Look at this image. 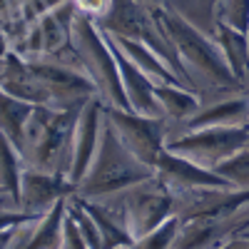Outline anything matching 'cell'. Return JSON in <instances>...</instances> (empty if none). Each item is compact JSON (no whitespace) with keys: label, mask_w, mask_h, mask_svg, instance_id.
<instances>
[{"label":"cell","mask_w":249,"mask_h":249,"mask_svg":"<svg viewBox=\"0 0 249 249\" xmlns=\"http://www.w3.org/2000/svg\"><path fill=\"white\" fill-rule=\"evenodd\" d=\"M150 10H152V18H155L160 33L167 37L175 55L179 57L187 77L192 72L195 77H204V82L210 88L227 90V92L247 90L234 77L230 62H227V57L217 43V37H210L207 33H202L195 23H190L184 15H179L177 10H172L167 5H152Z\"/></svg>","instance_id":"6da1fadb"},{"label":"cell","mask_w":249,"mask_h":249,"mask_svg":"<svg viewBox=\"0 0 249 249\" xmlns=\"http://www.w3.org/2000/svg\"><path fill=\"white\" fill-rule=\"evenodd\" d=\"M85 102H72V105H60V107L35 105L30 122L25 127L23 150H20L28 167L60 172V175L70 172L72 135H75V124Z\"/></svg>","instance_id":"7a4b0ae2"},{"label":"cell","mask_w":249,"mask_h":249,"mask_svg":"<svg viewBox=\"0 0 249 249\" xmlns=\"http://www.w3.org/2000/svg\"><path fill=\"white\" fill-rule=\"evenodd\" d=\"M150 177H155V167L140 162L127 147H124V142L120 140V135L112 127V122L105 115L97 152L92 157L88 175L77 182L75 195L85 197V199H105V197L122 195L124 190H130L132 184L144 182Z\"/></svg>","instance_id":"3957f363"},{"label":"cell","mask_w":249,"mask_h":249,"mask_svg":"<svg viewBox=\"0 0 249 249\" xmlns=\"http://www.w3.org/2000/svg\"><path fill=\"white\" fill-rule=\"evenodd\" d=\"M72 48L77 53L80 68L95 82V88H97L100 97L105 100V105L130 110V102H127V95H124L120 70H117V60H115L112 48L107 43V35L102 33L97 20H92L85 13H77V18H75Z\"/></svg>","instance_id":"277c9868"},{"label":"cell","mask_w":249,"mask_h":249,"mask_svg":"<svg viewBox=\"0 0 249 249\" xmlns=\"http://www.w3.org/2000/svg\"><path fill=\"white\" fill-rule=\"evenodd\" d=\"M249 147V124H214V127L182 130L177 137H167L164 150L182 155L207 170L232 157L234 152Z\"/></svg>","instance_id":"5b68a950"},{"label":"cell","mask_w":249,"mask_h":249,"mask_svg":"<svg viewBox=\"0 0 249 249\" xmlns=\"http://www.w3.org/2000/svg\"><path fill=\"white\" fill-rule=\"evenodd\" d=\"M97 25L105 30V33H110V35L150 43V45L179 72V77L187 82V85L192 88V82H190V77H187L179 57L175 55L172 45L167 43V37L160 33V28H157V23H155L150 8H144L142 3H137V0H110L105 15L97 18ZM192 90H195V88H192Z\"/></svg>","instance_id":"8992f818"},{"label":"cell","mask_w":249,"mask_h":249,"mask_svg":"<svg viewBox=\"0 0 249 249\" xmlns=\"http://www.w3.org/2000/svg\"><path fill=\"white\" fill-rule=\"evenodd\" d=\"M107 120L112 122L115 132L120 140L140 162L155 167L157 160L164 152L170 135V122L167 117H150V115H140L135 110H124V107H105Z\"/></svg>","instance_id":"52a82bcc"},{"label":"cell","mask_w":249,"mask_h":249,"mask_svg":"<svg viewBox=\"0 0 249 249\" xmlns=\"http://www.w3.org/2000/svg\"><path fill=\"white\" fill-rule=\"evenodd\" d=\"M122 210L127 219V230L137 242L142 234L155 230L162 219L175 214V197L155 172V177L137 182L122 192Z\"/></svg>","instance_id":"ba28073f"},{"label":"cell","mask_w":249,"mask_h":249,"mask_svg":"<svg viewBox=\"0 0 249 249\" xmlns=\"http://www.w3.org/2000/svg\"><path fill=\"white\" fill-rule=\"evenodd\" d=\"M25 60L37 82L48 90L53 105H72V102H85L92 95H100L88 72L77 65H65L60 60H40V57H25Z\"/></svg>","instance_id":"9c48e42d"},{"label":"cell","mask_w":249,"mask_h":249,"mask_svg":"<svg viewBox=\"0 0 249 249\" xmlns=\"http://www.w3.org/2000/svg\"><path fill=\"white\" fill-rule=\"evenodd\" d=\"M102 120H105V100L100 95H95L82 105L77 124H75V135H72V162H70L68 177L75 184V190H77V182L88 175L92 157L97 152Z\"/></svg>","instance_id":"30bf717a"},{"label":"cell","mask_w":249,"mask_h":249,"mask_svg":"<svg viewBox=\"0 0 249 249\" xmlns=\"http://www.w3.org/2000/svg\"><path fill=\"white\" fill-rule=\"evenodd\" d=\"M70 195H75V184L70 182L68 175L37 170V167H28L25 164L23 177H20V207L25 212L40 217L57 199L70 197Z\"/></svg>","instance_id":"8fae6325"},{"label":"cell","mask_w":249,"mask_h":249,"mask_svg":"<svg viewBox=\"0 0 249 249\" xmlns=\"http://www.w3.org/2000/svg\"><path fill=\"white\" fill-rule=\"evenodd\" d=\"M157 177L170 187V192H195L204 190V187H232L219 172L207 170L202 164L187 160L182 155H175L170 150H164L162 157L155 164Z\"/></svg>","instance_id":"7c38bea8"},{"label":"cell","mask_w":249,"mask_h":249,"mask_svg":"<svg viewBox=\"0 0 249 249\" xmlns=\"http://www.w3.org/2000/svg\"><path fill=\"white\" fill-rule=\"evenodd\" d=\"M105 33V30H102ZM107 35V33H105ZM107 43L112 48V55L117 60V70H120V80H122V88L124 95H127L130 102V110L140 112V115H150V117H164L162 107H160V100H157V82L144 75L135 62L122 53V48L115 43V40L107 35Z\"/></svg>","instance_id":"4fadbf2b"},{"label":"cell","mask_w":249,"mask_h":249,"mask_svg":"<svg viewBox=\"0 0 249 249\" xmlns=\"http://www.w3.org/2000/svg\"><path fill=\"white\" fill-rule=\"evenodd\" d=\"M214 124H249V92H232L230 97L217 100L212 105H202L190 120L177 124L182 130L214 127Z\"/></svg>","instance_id":"5bb4252c"},{"label":"cell","mask_w":249,"mask_h":249,"mask_svg":"<svg viewBox=\"0 0 249 249\" xmlns=\"http://www.w3.org/2000/svg\"><path fill=\"white\" fill-rule=\"evenodd\" d=\"M107 35H110V33H107ZM110 37L122 48V53L127 55L144 75H150L155 82H179V85H187V82L179 77V72H177L150 43H142V40H130V37H117V35H110ZM187 88H190V85H187Z\"/></svg>","instance_id":"9a60e30c"},{"label":"cell","mask_w":249,"mask_h":249,"mask_svg":"<svg viewBox=\"0 0 249 249\" xmlns=\"http://www.w3.org/2000/svg\"><path fill=\"white\" fill-rule=\"evenodd\" d=\"M157 100L170 124H182L202 107L197 90L179 82H157Z\"/></svg>","instance_id":"2e32d148"},{"label":"cell","mask_w":249,"mask_h":249,"mask_svg":"<svg viewBox=\"0 0 249 249\" xmlns=\"http://www.w3.org/2000/svg\"><path fill=\"white\" fill-rule=\"evenodd\" d=\"M214 37H217L227 62H230L234 77L247 88V82H249V35L224 25V23H214Z\"/></svg>","instance_id":"e0dca14e"},{"label":"cell","mask_w":249,"mask_h":249,"mask_svg":"<svg viewBox=\"0 0 249 249\" xmlns=\"http://www.w3.org/2000/svg\"><path fill=\"white\" fill-rule=\"evenodd\" d=\"M33 110H35V102H28L23 97H15L5 90H0V132H5L20 150H23L25 127L30 122Z\"/></svg>","instance_id":"ac0fdd59"},{"label":"cell","mask_w":249,"mask_h":249,"mask_svg":"<svg viewBox=\"0 0 249 249\" xmlns=\"http://www.w3.org/2000/svg\"><path fill=\"white\" fill-rule=\"evenodd\" d=\"M68 197L57 199L45 214H40L33 224V237L28 247L33 249H48V247H62V219H65Z\"/></svg>","instance_id":"d6986e66"},{"label":"cell","mask_w":249,"mask_h":249,"mask_svg":"<svg viewBox=\"0 0 249 249\" xmlns=\"http://www.w3.org/2000/svg\"><path fill=\"white\" fill-rule=\"evenodd\" d=\"M212 15L214 23H224L249 35V0H217Z\"/></svg>","instance_id":"ffe728a7"},{"label":"cell","mask_w":249,"mask_h":249,"mask_svg":"<svg viewBox=\"0 0 249 249\" xmlns=\"http://www.w3.org/2000/svg\"><path fill=\"white\" fill-rule=\"evenodd\" d=\"M179 227H182V219L177 214H170L167 219H162L155 230H150L147 234H142L135 242V247H155V249L175 247V239L179 234Z\"/></svg>","instance_id":"44dd1931"},{"label":"cell","mask_w":249,"mask_h":249,"mask_svg":"<svg viewBox=\"0 0 249 249\" xmlns=\"http://www.w3.org/2000/svg\"><path fill=\"white\" fill-rule=\"evenodd\" d=\"M232 187H239V190H249V147L234 152L232 157H227L224 162L217 164V170Z\"/></svg>","instance_id":"7402d4cb"},{"label":"cell","mask_w":249,"mask_h":249,"mask_svg":"<svg viewBox=\"0 0 249 249\" xmlns=\"http://www.w3.org/2000/svg\"><path fill=\"white\" fill-rule=\"evenodd\" d=\"M62 247H72V249H85L88 247V239L82 234L77 219L68 212V207H65V219H62Z\"/></svg>","instance_id":"603a6c76"},{"label":"cell","mask_w":249,"mask_h":249,"mask_svg":"<svg viewBox=\"0 0 249 249\" xmlns=\"http://www.w3.org/2000/svg\"><path fill=\"white\" fill-rule=\"evenodd\" d=\"M60 3H65V0H20V15H23V20H28V23H35L40 15H45L48 10L57 8Z\"/></svg>","instance_id":"cb8c5ba5"},{"label":"cell","mask_w":249,"mask_h":249,"mask_svg":"<svg viewBox=\"0 0 249 249\" xmlns=\"http://www.w3.org/2000/svg\"><path fill=\"white\" fill-rule=\"evenodd\" d=\"M72 3L77 5L80 13H85L90 18H102L107 10V3L110 0H72Z\"/></svg>","instance_id":"d4e9b609"},{"label":"cell","mask_w":249,"mask_h":249,"mask_svg":"<svg viewBox=\"0 0 249 249\" xmlns=\"http://www.w3.org/2000/svg\"><path fill=\"white\" fill-rule=\"evenodd\" d=\"M20 15V0H0V20Z\"/></svg>","instance_id":"484cf974"},{"label":"cell","mask_w":249,"mask_h":249,"mask_svg":"<svg viewBox=\"0 0 249 249\" xmlns=\"http://www.w3.org/2000/svg\"><path fill=\"white\" fill-rule=\"evenodd\" d=\"M15 234H18V224L8 227V230H0V249H3V247H13L15 244Z\"/></svg>","instance_id":"4316f807"},{"label":"cell","mask_w":249,"mask_h":249,"mask_svg":"<svg viewBox=\"0 0 249 249\" xmlns=\"http://www.w3.org/2000/svg\"><path fill=\"white\" fill-rule=\"evenodd\" d=\"M8 50H10V37H8L5 28H0V60L8 55Z\"/></svg>","instance_id":"83f0119b"},{"label":"cell","mask_w":249,"mask_h":249,"mask_svg":"<svg viewBox=\"0 0 249 249\" xmlns=\"http://www.w3.org/2000/svg\"><path fill=\"white\" fill-rule=\"evenodd\" d=\"M197 3H199L204 10H210V13H212V8H214V3H217V0H197Z\"/></svg>","instance_id":"f1b7e54d"},{"label":"cell","mask_w":249,"mask_h":249,"mask_svg":"<svg viewBox=\"0 0 249 249\" xmlns=\"http://www.w3.org/2000/svg\"><path fill=\"white\" fill-rule=\"evenodd\" d=\"M247 92H249V82H247Z\"/></svg>","instance_id":"f546056e"},{"label":"cell","mask_w":249,"mask_h":249,"mask_svg":"<svg viewBox=\"0 0 249 249\" xmlns=\"http://www.w3.org/2000/svg\"><path fill=\"white\" fill-rule=\"evenodd\" d=\"M0 190H3V187H0Z\"/></svg>","instance_id":"4dcf8cb0"},{"label":"cell","mask_w":249,"mask_h":249,"mask_svg":"<svg viewBox=\"0 0 249 249\" xmlns=\"http://www.w3.org/2000/svg\"><path fill=\"white\" fill-rule=\"evenodd\" d=\"M247 227H249V224H247Z\"/></svg>","instance_id":"1f68e13d"}]
</instances>
